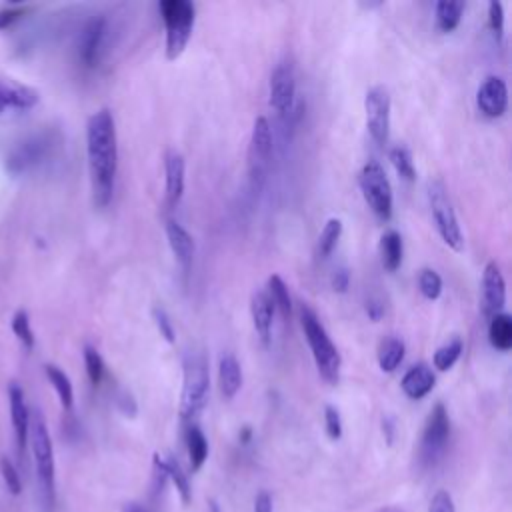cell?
<instances>
[{"label": "cell", "instance_id": "2e32d148", "mask_svg": "<svg viewBox=\"0 0 512 512\" xmlns=\"http://www.w3.org/2000/svg\"><path fill=\"white\" fill-rule=\"evenodd\" d=\"M40 94L36 88L14 78L0 76V116L6 110H30L38 104Z\"/></svg>", "mask_w": 512, "mask_h": 512}, {"label": "cell", "instance_id": "e575fe53", "mask_svg": "<svg viewBox=\"0 0 512 512\" xmlns=\"http://www.w3.org/2000/svg\"><path fill=\"white\" fill-rule=\"evenodd\" d=\"M82 356H84L86 374H88L92 386H100V382H102V378H104V360H102L100 352H98L94 346L86 344L84 350H82Z\"/></svg>", "mask_w": 512, "mask_h": 512}, {"label": "cell", "instance_id": "f546056e", "mask_svg": "<svg viewBox=\"0 0 512 512\" xmlns=\"http://www.w3.org/2000/svg\"><path fill=\"white\" fill-rule=\"evenodd\" d=\"M164 460H166L168 480H172V484L176 486V492H178L182 504H190V500H192V488H190V482H188L186 472L182 470V466H180V462L176 460V456L168 454V456H164Z\"/></svg>", "mask_w": 512, "mask_h": 512}, {"label": "cell", "instance_id": "ac0fdd59", "mask_svg": "<svg viewBox=\"0 0 512 512\" xmlns=\"http://www.w3.org/2000/svg\"><path fill=\"white\" fill-rule=\"evenodd\" d=\"M164 232H166V238H168V244H170V250H172L176 262L180 264L184 274H188V270L192 268V262H194V252H196L192 234L180 222H176L172 218L166 220Z\"/></svg>", "mask_w": 512, "mask_h": 512}, {"label": "cell", "instance_id": "603a6c76", "mask_svg": "<svg viewBox=\"0 0 512 512\" xmlns=\"http://www.w3.org/2000/svg\"><path fill=\"white\" fill-rule=\"evenodd\" d=\"M402 256H404L402 236L396 230L384 232L380 236V260H382L384 270L396 272L402 264Z\"/></svg>", "mask_w": 512, "mask_h": 512}, {"label": "cell", "instance_id": "9c48e42d", "mask_svg": "<svg viewBox=\"0 0 512 512\" xmlns=\"http://www.w3.org/2000/svg\"><path fill=\"white\" fill-rule=\"evenodd\" d=\"M450 438V418H448V410L442 402L434 404V408L430 410L424 430H422V438H420V448H418V458L420 464L430 468L434 466L448 444Z\"/></svg>", "mask_w": 512, "mask_h": 512}, {"label": "cell", "instance_id": "816d5d0a", "mask_svg": "<svg viewBox=\"0 0 512 512\" xmlns=\"http://www.w3.org/2000/svg\"><path fill=\"white\" fill-rule=\"evenodd\" d=\"M208 512H220V506H218L216 500H210V502H208Z\"/></svg>", "mask_w": 512, "mask_h": 512}, {"label": "cell", "instance_id": "30bf717a", "mask_svg": "<svg viewBox=\"0 0 512 512\" xmlns=\"http://www.w3.org/2000/svg\"><path fill=\"white\" fill-rule=\"evenodd\" d=\"M272 154V130L266 116H258L252 124L248 146V176L252 190H260L266 178V170Z\"/></svg>", "mask_w": 512, "mask_h": 512}, {"label": "cell", "instance_id": "d590c367", "mask_svg": "<svg viewBox=\"0 0 512 512\" xmlns=\"http://www.w3.org/2000/svg\"><path fill=\"white\" fill-rule=\"evenodd\" d=\"M418 288L422 292L424 298L428 300H436L442 294V278L436 270L432 268H424L418 274Z\"/></svg>", "mask_w": 512, "mask_h": 512}, {"label": "cell", "instance_id": "c3c4849f", "mask_svg": "<svg viewBox=\"0 0 512 512\" xmlns=\"http://www.w3.org/2000/svg\"><path fill=\"white\" fill-rule=\"evenodd\" d=\"M394 428H396L394 418L384 416V418H382V432H384V438H386L388 444H392V440H394Z\"/></svg>", "mask_w": 512, "mask_h": 512}, {"label": "cell", "instance_id": "f1b7e54d", "mask_svg": "<svg viewBox=\"0 0 512 512\" xmlns=\"http://www.w3.org/2000/svg\"><path fill=\"white\" fill-rule=\"evenodd\" d=\"M266 292H268V296H270L274 308L280 310L282 318H284V320H290V316H292V298H290V292H288L286 282H284L278 274H272V276L268 278V290H266Z\"/></svg>", "mask_w": 512, "mask_h": 512}, {"label": "cell", "instance_id": "ee69618b", "mask_svg": "<svg viewBox=\"0 0 512 512\" xmlns=\"http://www.w3.org/2000/svg\"><path fill=\"white\" fill-rule=\"evenodd\" d=\"M330 284H332L334 292H338V294H344V292L348 290V286H350V272H348L344 266L336 268V270L332 272Z\"/></svg>", "mask_w": 512, "mask_h": 512}, {"label": "cell", "instance_id": "4dcf8cb0", "mask_svg": "<svg viewBox=\"0 0 512 512\" xmlns=\"http://www.w3.org/2000/svg\"><path fill=\"white\" fill-rule=\"evenodd\" d=\"M340 236H342V220L340 218H330L324 224V228H322V232L318 236V246H316L318 248V256L320 258H328L332 254V250L336 248Z\"/></svg>", "mask_w": 512, "mask_h": 512}, {"label": "cell", "instance_id": "836d02e7", "mask_svg": "<svg viewBox=\"0 0 512 512\" xmlns=\"http://www.w3.org/2000/svg\"><path fill=\"white\" fill-rule=\"evenodd\" d=\"M12 332L14 336L18 338V342L26 348V350H32L34 344H36V338H34V330L30 326V316L26 310H16L14 316H12Z\"/></svg>", "mask_w": 512, "mask_h": 512}, {"label": "cell", "instance_id": "7bdbcfd3", "mask_svg": "<svg viewBox=\"0 0 512 512\" xmlns=\"http://www.w3.org/2000/svg\"><path fill=\"white\" fill-rule=\"evenodd\" d=\"M428 512H456L452 496L446 490H438L430 500Z\"/></svg>", "mask_w": 512, "mask_h": 512}, {"label": "cell", "instance_id": "f5cc1de1", "mask_svg": "<svg viewBox=\"0 0 512 512\" xmlns=\"http://www.w3.org/2000/svg\"><path fill=\"white\" fill-rule=\"evenodd\" d=\"M380 512H398V510L396 508H382Z\"/></svg>", "mask_w": 512, "mask_h": 512}, {"label": "cell", "instance_id": "4fadbf2b", "mask_svg": "<svg viewBox=\"0 0 512 512\" xmlns=\"http://www.w3.org/2000/svg\"><path fill=\"white\" fill-rule=\"evenodd\" d=\"M106 32H108V20L104 16H94L84 24L78 38V58L86 68L98 66L104 52Z\"/></svg>", "mask_w": 512, "mask_h": 512}, {"label": "cell", "instance_id": "5bb4252c", "mask_svg": "<svg viewBox=\"0 0 512 512\" xmlns=\"http://www.w3.org/2000/svg\"><path fill=\"white\" fill-rule=\"evenodd\" d=\"M8 400H10V420L14 430L16 452H18V458L24 460L28 450V434H30V410L24 398V390L16 382L8 386Z\"/></svg>", "mask_w": 512, "mask_h": 512}, {"label": "cell", "instance_id": "44dd1931", "mask_svg": "<svg viewBox=\"0 0 512 512\" xmlns=\"http://www.w3.org/2000/svg\"><path fill=\"white\" fill-rule=\"evenodd\" d=\"M250 314H252V324L254 330L264 346L270 344V334H272V322H274V304L268 296V292L260 290L254 292L250 298Z\"/></svg>", "mask_w": 512, "mask_h": 512}, {"label": "cell", "instance_id": "8fae6325", "mask_svg": "<svg viewBox=\"0 0 512 512\" xmlns=\"http://www.w3.org/2000/svg\"><path fill=\"white\" fill-rule=\"evenodd\" d=\"M296 102V70L292 58L284 56L270 74V106L278 116H288Z\"/></svg>", "mask_w": 512, "mask_h": 512}, {"label": "cell", "instance_id": "1f68e13d", "mask_svg": "<svg viewBox=\"0 0 512 512\" xmlns=\"http://www.w3.org/2000/svg\"><path fill=\"white\" fill-rule=\"evenodd\" d=\"M462 348H464V344H462L460 338H452V340H448L446 344H442V346L434 352V368H438L440 372L450 370V368L456 364V360L460 358Z\"/></svg>", "mask_w": 512, "mask_h": 512}, {"label": "cell", "instance_id": "484cf974", "mask_svg": "<svg viewBox=\"0 0 512 512\" xmlns=\"http://www.w3.org/2000/svg\"><path fill=\"white\" fill-rule=\"evenodd\" d=\"M404 352H406V346L400 338L396 336H388L380 342L378 346V366L382 372H394L400 362L404 360Z\"/></svg>", "mask_w": 512, "mask_h": 512}, {"label": "cell", "instance_id": "f907efd6", "mask_svg": "<svg viewBox=\"0 0 512 512\" xmlns=\"http://www.w3.org/2000/svg\"><path fill=\"white\" fill-rule=\"evenodd\" d=\"M250 438H252V430H250L248 426H244L242 432H240V442H242V444H248Z\"/></svg>", "mask_w": 512, "mask_h": 512}, {"label": "cell", "instance_id": "ab89813d", "mask_svg": "<svg viewBox=\"0 0 512 512\" xmlns=\"http://www.w3.org/2000/svg\"><path fill=\"white\" fill-rule=\"evenodd\" d=\"M488 24H490V30L494 32V36L500 40L504 34V8L498 0L488 2Z\"/></svg>", "mask_w": 512, "mask_h": 512}, {"label": "cell", "instance_id": "6da1fadb", "mask_svg": "<svg viewBox=\"0 0 512 512\" xmlns=\"http://www.w3.org/2000/svg\"><path fill=\"white\" fill-rule=\"evenodd\" d=\"M86 158L92 200L98 208H104L112 200L118 172L116 122L108 108L92 112L86 122Z\"/></svg>", "mask_w": 512, "mask_h": 512}, {"label": "cell", "instance_id": "681fc988", "mask_svg": "<svg viewBox=\"0 0 512 512\" xmlns=\"http://www.w3.org/2000/svg\"><path fill=\"white\" fill-rule=\"evenodd\" d=\"M122 512H148L142 504H138V502H128L124 508H122Z\"/></svg>", "mask_w": 512, "mask_h": 512}, {"label": "cell", "instance_id": "d6986e66", "mask_svg": "<svg viewBox=\"0 0 512 512\" xmlns=\"http://www.w3.org/2000/svg\"><path fill=\"white\" fill-rule=\"evenodd\" d=\"M482 294H484V312L494 316L504 308L506 302V282L502 270L496 262H488L482 272Z\"/></svg>", "mask_w": 512, "mask_h": 512}, {"label": "cell", "instance_id": "5b68a950", "mask_svg": "<svg viewBox=\"0 0 512 512\" xmlns=\"http://www.w3.org/2000/svg\"><path fill=\"white\" fill-rule=\"evenodd\" d=\"M58 144L60 132L56 128L36 130L12 146V150L6 154V170L12 176L28 174L44 164L56 152Z\"/></svg>", "mask_w": 512, "mask_h": 512}, {"label": "cell", "instance_id": "ba28073f", "mask_svg": "<svg viewBox=\"0 0 512 512\" xmlns=\"http://www.w3.org/2000/svg\"><path fill=\"white\" fill-rule=\"evenodd\" d=\"M428 204L432 210V218L436 224V230L446 246H450L456 252L464 250V236L456 218V212L452 208L450 196L446 192V186L440 180L428 182Z\"/></svg>", "mask_w": 512, "mask_h": 512}, {"label": "cell", "instance_id": "8d00e7d4", "mask_svg": "<svg viewBox=\"0 0 512 512\" xmlns=\"http://www.w3.org/2000/svg\"><path fill=\"white\" fill-rule=\"evenodd\" d=\"M0 474H2V480L8 488V492L12 496H18L22 492V480H20V472L16 470V466L6 458L2 456L0 458Z\"/></svg>", "mask_w": 512, "mask_h": 512}, {"label": "cell", "instance_id": "7402d4cb", "mask_svg": "<svg viewBox=\"0 0 512 512\" xmlns=\"http://www.w3.org/2000/svg\"><path fill=\"white\" fill-rule=\"evenodd\" d=\"M218 386L224 400H232L242 386V366L230 352H224L218 358Z\"/></svg>", "mask_w": 512, "mask_h": 512}, {"label": "cell", "instance_id": "ffe728a7", "mask_svg": "<svg viewBox=\"0 0 512 512\" xmlns=\"http://www.w3.org/2000/svg\"><path fill=\"white\" fill-rule=\"evenodd\" d=\"M434 384H436V376H434L432 368L424 362H418L412 368H408L400 380L402 392L410 400H422L424 396H428L432 392Z\"/></svg>", "mask_w": 512, "mask_h": 512}, {"label": "cell", "instance_id": "d4e9b609", "mask_svg": "<svg viewBox=\"0 0 512 512\" xmlns=\"http://www.w3.org/2000/svg\"><path fill=\"white\" fill-rule=\"evenodd\" d=\"M488 340L500 352H506L512 348V318L506 312H498L490 316Z\"/></svg>", "mask_w": 512, "mask_h": 512}, {"label": "cell", "instance_id": "277c9868", "mask_svg": "<svg viewBox=\"0 0 512 512\" xmlns=\"http://www.w3.org/2000/svg\"><path fill=\"white\" fill-rule=\"evenodd\" d=\"M210 392V372L208 360L202 352H190L184 360V380L180 392V420L184 424H194L202 414Z\"/></svg>", "mask_w": 512, "mask_h": 512}, {"label": "cell", "instance_id": "52a82bcc", "mask_svg": "<svg viewBox=\"0 0 512 512\" xmlns=\"http://www.w3.org/2000/svg\"><path fill=\"white\" fill-rule=\"evenodd\" d=\"M358 184L362 190V196L368 204V208L378 216L380 220H390L392 218V208H394V196H392V184L382 168L380 162L368 160L358 176Z\"/></svg>", "mask_w": 512, "mask_h": 512}, {"label": "cell", "instance_id": "b9f144b4", "mask_svg": "<svg viewBox=\"0 0 512 512\" xmlns=\"http://www.w3.org/2000/svg\"><path fill=\"white\" fill-rule=\"evenodd\" d=\"M152 470H154V490L160 492V490H164V486L168 482V470H166L164 456H160L158 452L152 458Z\"/></svg>", "mask_w": 512, "mask_h": 512}, {"label": "cell", "instance_id": "bcb514c9", "mask_svg": "<svg viewBox=\"0 0 512 512\" xmlns=\"http://www.w3.org/2000/svg\"><path fill=\"white\" fill-rule=\"evenodd\" d=\"M118 408H120V412L124 414V416H128V418H134L136 416V400L132 398V394H122L120 396V400H118Z\"/></svg>", "mask_w": 512, "mask_h": 512}, {"label": "cell", "instance_id": "7dc6e473", "mask_svg": "<svg viewBox=\"0 0 512 512\" xmlns=\"http://www.w3.org/2000/svg\"><path fill=\"white\" fill-rule=\"evenodd\" d=\"M272 508H274L272 496L266 490H260L254 500V512H272Z\"/></svg>", "mask_w": 512, "mask_h": 512}, {"label": "cell", "instance_id": "cb8c5ba5", "mask_svg": "<svg viewBox=\"0 0 512 512\" xmlns=\"http://www.w3.org/2000/svg\"><path fill=\"white\" fill-rule=\"evenodd\" d=\"M184 438H186V448H188V458H190V470L198 472L208 458V440L196 424L186 426Z\"/></svg>", "mask_w": 512, "mask_h": 512}, {"label": "cell", "instance_id": "f6af8a7d", "mask_svg": "<svg viewBox=\"0 0 512 512\" xmlns=\"http://www.w3.org/2000/svg\"><path fill=\"white\" fill-rule=\"evenodd\" d=\"M366 314H368L370 320L378 322V320L382 318V314H384V304H382V300L376 298V296L368 298V300H366Z\"/></svg>", "mask_w": 512, "mask_h": 512}, {"label": "cell", "instance_id": "d6a6232c", "mask_svg": "<svg viewBox=\"0 0 512 512\" xmlns=\"http://www.w3.org/2000/svg\"><path fill=\"white\" fill-rule=\"evenodd\" d=\"M390 162L394 166V170L398 172V176L406 182H412L416 178V168H414V160L412 154L406 146H394L390 150Z\"/></svg>", "mask_w": 512, "mask_h": 512}, {"label": "cell", "instance_id": "3957f363", "mask_svg": "<svg viewBox=\"0 0 512 512\" xmlns=\"http://www.w3.org/2000/svg\"><path fill=\"white\" fill-rule=\"evenodd\" d=\"M300 324H302L304 338L310 346V352H312V358H314L320 378L328 384H338L342 358H340L338 348L330 340L326 328L318 320L316 312L308 306H302L300 308Z\"/></svg>", "mask_w": 512, "mask_h": 512}, {"label": "cell", "instance_id": "7c38bea8", "mask_svg": "<svg viewBox=\"0 0 512 512\" xmlns=\"http://www.w3.org/2000/svg\"><path fill=\"white\" fill-rule=\"evenodd\" d=\"M366 128L378 146H384L390 136V94L384 86H372L364 96Z\"/></svg>", "mask_w": 512, "mask_h": 512}, {"label": "cell", "instance_id": "8992f818", "mask_svg": "<svg viewBox=\"0 0 512 512\" xmlns=\"http://www.w3.org/2000/svg\"><path fill=\"white\" fill-rule=\"evenodd\" d=\"M158 10L166 28V58L176 60L180 58L192 36L194 4L188 0H162L158 4Z\"/></svg>", "mask_w": 512, "mask_h": 512}, {"label": "cell", "instance_id": "74e56055", "mask_svg": "<svg viewBox=\"0 0 512 512\" xmlns=\"http://www.w3.org/2000/svg\"><path fill=\"white\" fill-rule=\"evenodd\" d=\"M30 10H32V6H28V4H6V6H0V30H6L10 26H14Z\"/></svg>", "mask_w": 512, "mask_h": 512}, {"label": "cell", "instance_id": "60d3db41", "mask_svg": "<svg viewBox=\"0 0 512 512\" xmlns=\"http://www.w3.org/2000/svg\"><path fill=\"white\" fill-rule=\"evenodd\" d=\"M324 428H326V434L330 440H340V436H342L340 412L330 404L324 408Z\"/></svg>", "mask_w": 512, "mask_h": 512}, {"label": "cell", "instance_id": "7a4b0ae2", "mask_svg": "<svg viewBox=\"0 0 512 512\" xmlns=\"http://www.w3.org/2000/svg\"><path fill=\"white\" fill-rule=\"evenodd\" d=\"M28 448L34 458L36 478L40 486V496L44 502L46 512L54 508L56 502V466H54V448L52 438L46 426L42 412L34 410L30 414V434H28Z\"/></svg>", "mask_w": 512, "mask_h": 512}, {"label": "cell", "instance_id": "4316f807", "mask_svg": "<svg viewBox=\"0 0 512 512\" xmlns=\"http://www.w3.org/2000/svg\"><path fill=\"white\" fill-rule=\"evenodd\" d=\"M44 372H46L48 382H50L52 388L56 390L62 408H64V410H70V408L74 406V388H72V382H70V378L66 376V372H64L62 368H58L56 364H46V366H44Z\"/></svg>", "mask_w": 512, "mask_h": 512}, {"label": "cell", "instance_id": "f35d334b", "mask_svg": "<svg viewBox=\"0 0 512 512\" xmlns=\"http://www.w3.org/2000/svg\"><path fill=\"white\" fill-rule=\"evenodd\" d=\"M152 320L160 332V336L168 342V344H174L176 340V332H174V326H172V320L168 316V312L162 308V306H154L152 308Z\"/></svg>", "mask_w": 512, "mask_h": 512}, {"label": "cell", "instance_id": "9a60e30c", "mask_svg": "<svg viewBox=\"0 0 512 512\" xmlns=\"http://www.w3.org/2000/svg\"><path fill=\"white\" fill-rule=\"evenodd\" d=\"M164 182H166V208L172 210L180 204L186 184V160L178 150H166L164 154Z\"/></svg>", "mask_w": 512, "mask_h": 512}, {"label": "cell", "instance_id": "83f0119b", "mask_svg": "<svg viewBox=\"0 0 512 512\" xmlns=\"http://www.w3.org/2000/svg\"><path fill=\"white\" fill-rule=\"evenodd\" d=\"M464 2L462 0H440L436 4V26L442 32H452L462 18Z\"/></svg>", "mask_w": 512, "mask_h": 512}, {"label": "cell", "instance_id": "e0dca14e", "mask_svg": "<svg viewBox=\"0 0 512 512\" xmlns=\"http://www.w3.org/2000/svg\"><path fill=\"white\" fill-rule=\"evenodd\" d=\"M478 110L488 118H500L508 106V88L500 76H488L476 92Z\"/></svg>", "mask_w": 512, "mask_h": 512}]
</instances>
